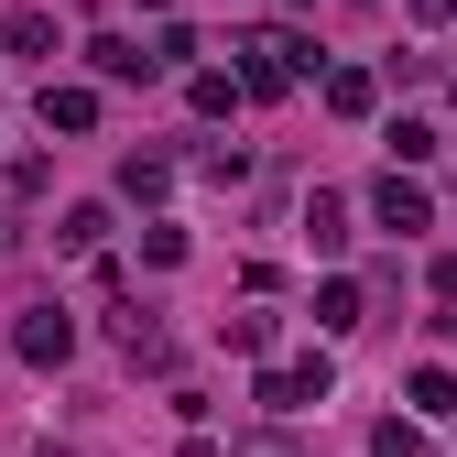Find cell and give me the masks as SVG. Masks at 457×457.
Wrapping results in <instances>:
<instances>
[{
    "label": "cell",
    "instance_id": "obj_1",
    "mask_svg": "<svg viewBox=\"0 0 457 457\" xmlns=\"http://www.w3.org/2000/svg\"><path fill=\"white\" fill-rule=\"evenodd\" d=\"M240 54H251V98H283L295 77H316V44H305V33H283V22H272V33H251Z\"/></svg>",
    "mask_w": 457,
    "mask_h": 457
},
{
    "label": "cell",
    "instance_id": "obj_2",
    "mask_svg": "<svg viewBox=\"0 0 457 457\" xmlns=\"http://www.w3.org/2000/svg\"><path fill=\"white\" fill-rule=\"evenodd\" d=\"M12 349H22L33 370H54V360H66V349H77V316H66V305H33V316L12 327Z\"/></svg>",
    "mask_w": 457,
    "mask_h": 457
},
{
    "label": "cell",
    "instance_id": "obj_3",
    "mask_svg": "<svg viewBox=\"0 0 457 457\" xmlns=\"http://www.w3.org/2000/svg\"><path fill=\"white\" fill-rule=\"evenodd\" d=\"M262 403H272V414L327 403V349H316V360H295V370H262Z\"/></svg>",
    "mask_w": 457,
    "mask_h": 457
},
{
    "label": "cell",
    "instance_id": "obj_4",
    "mask_svg": "<svg viewBox=\"0 0 457 457\" xmlns=\"http://www.w3.org/2000/svg\"><path fill=\"white\" fill-rule=\"evenodd\" d=\"M370 218H381V228H425V186L403 175V163H392V175L370 186Z\"/></svg>",
    "mask_w": 457,
    "mask_h": 457
},
{
    "label": "cell",
    "instance_id": "obj_5",
    "mask_svg": "<svg viewBox=\"0 0 457 457\" xmlns=\"http://www.w3.org/2000/svg\"><path fill=\"white\" fill-rule=\"evenodd\" d=\"M87 66H98V77H163L153 54H142V44H120V33H98V44H87Z\"/></svg>",
    "mask_w": 457,
    "mask_h": 457
},
{
    "label": "cell",
    "instance_id": "obj_6",
    "mask_svg": "<svg viewBox=\"0 0 457 457\" xmlns=\"http://www.w3.org/2000/svg\"><path fill=\"white\" fill-rule=\"evenodd\" d=\"M98 120V87H44V131H87Z\"/></svg>",
    "mask_w": 457,
    "mask_h": 457
},
{
    "label": "cell",
    "instance_id": "obj_7",
    "mask_svg": "<svg viewBox=\"0 0 457 457\" xmlns=\"http://www.w3.org/2000/svg\"><path fill=\"white\" fill-rule=\"evenodd\" d=\"M305 240L316 251H349V207H337V196H305Z\"/></svg>",
    "mask_w": 457,
    "mask_h": 457
},
{
    "label": "cell",
    "instance_id": "obj_8",
    "mask_svg": "<svg viewBox=\"0 0 457 457\" xmlns=\"http://www.w3.org/2000/svg\"><path fill=\"white\" fill-rule=\"evenodd\" d=\"M0 54H54V22L44 12H12V22H0Z\"/></svg>",
    "mask_w": 457,
    "mask_h": 457
},
{
    "label": "cell",
    "instance_id": "obj_9",
    "mask_svg": "<svg viewBox=\"0 0 457 457\" xmlns=\"http://www.w3.org/2000/svg\"><path fill=\"white\" fill-rule=\"evenodd\" d=\"M163 186H175V163H163V153H131V163H120V196H163Z\"/></svg>",
    "mask_w": 457,
    "mask_h": 457
},
{
    "label": "cell",
    "instance_id": "obj_10",
    "mask_svg": "<svg viewBox=\"0 0 457 457\" xmlns=\"http://www.w3.org/2000/svg\"><path fill=\"white\" fill-rule=\"evenodd\" d=\"M316 327H327V337L360 327V283H327V295H316Z\"/></svg>",
    "mask_w": 457,
    "mask_h": 457
},
{
    "label": "cell",
    "instance_id": "obj_11",
    "mask_svg": "<svg viewBox=\"0 0 457 457\" xmlns=\"http://www.w3.org/2000/svg\"><path fill=\"white\" fill-rule=\"evenodd\" d=\"M327 109H349V120H360V109H370V77H360V66H337V77H327Z\"/></svg>",
    "mask_w": 457,
    "mask_h": 457
},
{
    "label": "cell",
    "instance_id": "obj_12",
    "mask_svg": "<svg viewBox=\"0 0 457 457\" xmlns=\"http://www.w3.org/2000/svg\"><path fill=\"white\" fill-rule=\"evenodd\" d=\"M186 98H196V120H228V109H240V87H228V77H196Z\"/></svg>",
    "mask_w": 457,
    "mask_h": 457
},
{
    "label": "cell",
    "instance_id": "obj_13",
    "mask_svg": "<svg viewBox=\"0 0 457 457\" xmlns=\"http://www.w3.org/2000/svg\"><path fill=\"white\" fill-rule=\"evenodd\" d=\"M403 392H414V403H425V414H457V381H446V370H414Z\"/></svg>",
    "mask_w": 457,
    "mask_h": 457
},
{
    "label": "cell",
    "instance_id": "obj_14",
    "mask_svg": "<svg viewBox=\"0 0 457 457\" xmlns=\"http://www.w3.org/2000/svg\"><path fill=\"white\" fill-rule=\"evenodd\" d=\"M370 446H381V457H425V436H414V425H370Z\"/></svg>",
    "mask_w": 457,
    "mask_h": 457
},
{
    "label": "cell",
    "instance_id": "obj_15",
    "mask_svg": "<svg viewBox=\"0 0 457 457\" xmlns=\"http://www.w3.org/2000/svg\"><path fill=\"white\" fill-rule=\"evenodd\" d=\"M228 457H305V446H283V436H240Z\"/></svg>",
    "mask_w": 457,
    "mask_h": 457
},
{
    "label": "cell",
    "instance_id": "obj_16",
    "mask_svg": "<svg viewBox=\"0 0 457 457\" xmlns=\"http://www.w3.org/2000/svg\"><path fill=\"white\" fill-rule=\"evenodd\" d=\"M414 22H457V0H414Z\"/></svg>",
    "mask_w": 457,
    "mask_h": 457
},
{
    "label": "cell",
    "instance_id": "obj_17",
    "mask_svg": "<svg viewBox=\"0 0 457 457\" xmlns=\"http://www.w3.org/2000/svg\"><path fill=\"white\" fill-rule=\"evenodd\" d=\"M33 457H66V446H33Z\"/></svg>",
    "mask_w": 457,
    "mask_h": 457
}]
</instances>
